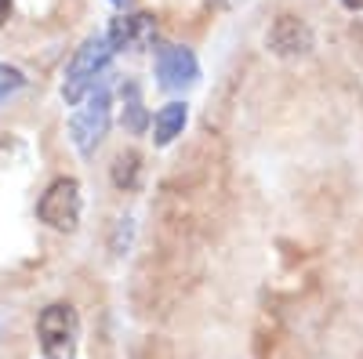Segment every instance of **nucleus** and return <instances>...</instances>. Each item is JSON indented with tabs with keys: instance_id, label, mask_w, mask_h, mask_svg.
I'll list each match as a JSON object with an SVG mask.
<instances>
[{
	"instance_id": "nucleus-3",
	"label": "nucleus",
	"mask_w": 363,
	"mask_h": 359,
	"mask_svg": "<svg viewBox=\"0 0 363 359\" xmlns=\"http://www.w3.org/2000/svg\"><path fill=\"white\" fill-rule=\"evenodd\" d=\"M109 40H87L84 47H80V55L73 58V66H69V73H66V102H80L91 87H95V73L109 62Z\"/></svg>"
},
{
	"instance_id": "nucleus-12",
	"label": "nucleus",
	"mask_w": 363,
	"mask_h": 359,
	"mask_svg": "<svg viewBox=\"0 0 363 359\" xmlns=\"http://www.w3.org/2000/svg\"><path fill=\"white\" fill-rule=\"evenodd\" d=\"M113 4H124V0H113Z\"/></svg>"
},
{
	"instance_id": "nucleus-1",
	"label": "nucleus",
	"mask_w": 363,
	"mask_h": 359,
	"mask_svg": "<svg viewBox=\"0 0 363 359\" xmlns=\"http://www.w3.org/2000/svg\"><path fill=\"white\" fill-rule=\"evenodd\" d=\"M40 348L48 359H77V341H80V319L73 305H48L37 323Z\"/></svg>"
},
{
	"instance_id": "nucleus-8",
	"label": "nucleus",
	"mask_w": 363,
	"mask_h": 359,
	"mask_svg": "<svg viewBox=\"0 0 363 359\" xmlns=\"http://www.w3.org/2000/svg\"><path fill=\"white\" fill-rule=\"evenodd\" d=\"M135 171H138V156L128 153V156H116V167H113V182L131 189L135 186Z\"/></svg>"
},
{
	"instance_id": "nucleus-11",
	"label": "nucleus",
	"mask_w": 363,
	"mask_h": 359,
	"mask_svg": "<svg viewBox=\"0 0 363 359\" xmlns=\"http://www.w3.org/2000/svg\"><path fill=\"white\" fill-rule=\"evenodd\" d=\"M342 4H345L349 11H363V0H342Z\"/></svg>"
},
{
	"instance_id": "nucleus-2",
	"label": "nucleus",
	"mask_w": 363,
	"mask_h": 359,
	"mask_svg": "<svg viewBox=\"0 0 363 359\" xmlns=\"http://www.w3.org/2000/svg\"><path fill=\"white\" fill-rule=\"evenodd\" d=\"M37 215H40V222H48L58 232L77 229V218H80V186L73 182V178H58V182L40 196Z\"/></svg>"
},
{
	"instance_id": "nucleus-7",
	"label": "nucleus",
	"mask_w": 363,
	"mask_h": 359,
	"mask_svg": "<svg viewBox=\"0 0 363 359\" xmlns=\"http://www.w3.org/2000/svg\"><path fill=\"white\" fill-rule=\"evenodd\" d=\"M142 33H149V15L116 18L113 33H109V44H116V47H128V44H135V40H138Z\"/></svg>"
},
{
	"instance_id": "nucleus-10",
	"label": "nucleus",
	"mask_w": 363,
	"mask_h": 359,
	"mask_svg": "<svg viewBox=\"0 0 363 359\" xmlns=\"http://www.w3.org/2000/svg\"><path fill=\"white\" fill-rule=\"evenodd\" d=\"M8 15H11V0H0V25H4Z\"/></svg>"
},
{
	"instance_id": "nucleus-6",
	"label": "nucleus",
	"mask_w": 363,
	"mask_h": 359,
	"mask_svg": "<svg viewBox=\"0 0 363 359\" xmlns=\"http://www.w3.org/2000/svg\"><path fill=\"white\" fill-rule=\"evenodd\" d=\"M182 127H186V106L182 102H171L157 113V142L167 145L174 135H182Z\"/></svg>"
},
{
	"instance_id": "nucleus-9",
	"label": "nucleus",
	"mask_w": 363,
	"mask_h": 359,
	"mask_svg": "<svg viewBox=\"0 0 363 359\" xmlns=\"http://www.w3.org/2000/svg\"><path fill=\"white\" fill-rule=\"evenodd\" d=\"M18 87H22V73L11 66H0V102H4V95L18 91Z\"/></svg>"
},
{
	"instance_id": "nucleus-4",
	"label": "nucleus",
	"mask_w": 363,
	"mask_h": 359,
	"mask_svg": "<svg viewBox=\"0 0 363 359\" xmlns=\"http://www.w3.org/2000/svg\"><path fill=\"white\" fill-rule=\"evenodd\" d=\"M106 127H109V95L95 91L87 98V106L73 116V142H77L80 153H91V149L102 142Z\"/></svg>"
},
{
	"instance_id": "nucleus-5",
	"label": "nucleus",
	"mask_w": 363,
	"mask_h": 359,
	"mask_svg": "<svg viewBox=\"0 0 363 359\" xmlns=\"http://www.w3.org/2000/svg\"><path fill=\"white\" fill-rule=\"evenodd\" d=\"M157 73H160V84L167 87H182V84H193L196 80V58L186 51V47H160L157 51Z\"/></svg>"
}]
</instances>
